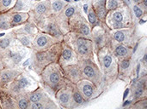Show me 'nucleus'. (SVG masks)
Returning <instances> with one entry per match:
<instances>
[{
    "label": "nucleus",
    "mask_w": 147,
    "mask_h": 109,
    "mask_svg": "<svg viewBox=\"0 0 147 109\" xmlns=\"http://www.w3.org/2000/svg\"><path fill=\"white\" fill-rule=\"evenodd\" d=\"M42 97H43V95L40 92H34L29 96V100L32 102H40Z\"/></svg>",
    "instance_id": "nucleus-11"
},
{
    "label": "nucleus",
    "mask_w": 147,
    "mask_h": 109,
    "mask_svg": "<svg viewBox=\"0 0 147 109\" xmlns=\"http://www.w3.org/2000/svg\"><path fill=\"white\" fill-rule=\"evenodd\" d=\"M24 15L22 14H16L14 16H13V19H12V21L13 23H19L21 21H22L24 20Z\"/></svg>",
    "instance_id": "nucleus-19"
},
{
    "label": "nucleus",
    "mask_w": 147,
    "mask_h": 109,
    "mask_svg": "<svg viewBox=\"0 0 147 109\" xmlns=\"http://www.w3.org/2000/svg\"><path fill=\"white\" fill-rule=\"evenodd\" d=\"M68 74L74 80H76V79H78L79 78V71H78L75 67H72L71 69H70L69 72H68Z\"/></svg>",
    "instance_id": "nucleus-14"
},
{
    "label": "nucleus",
    "mask_w": 147,
    "mask_h": 109,
    "mask_svg": "<svg viewBox=\"0 0 147 109\" xmlns=\"http://www.w3.org/2000/svg\"><path fill=\"white\" fill-rule=\"evenodd\" d=\"M21 42H22L24 45H28V44H29V40H28V38H26V37H23V38L21 39Z\"/></svg>",
    "instance_id": "nucleus-34"
},
{
    "label": "nucleus",
    "mask_w": 147,
    "mask_h": 109,
    "mask_svg": "<svg viewBox=\"0 0 147 109\" xmlns=\"http://www.w3.org/2000/svg\"><path fill=\"white\" fill-rule=\"evenodd\" d=\"M47 79H48V82L50 84L57 85L60 81V73L56 70H53L48 73Z\"/></svg>",
    "instance_id": "nucleus-3"
},
{
    "label": "nucleus",
    "mask_w": 147,
    "mask_h": 109,
    "mask_svg": "<svg viewBox=\"0 0 147 109\" xmlns=\"http://www.w3.org/2000/svg\"><path fill=\"white\" fill-rule=\"evenodd\" d=\"M48 29H49V32H50L51 34H53V35H56V36L58 35V32H57V29H56V27H55V26H53V25L49 26Z\"/></svg>",
    "instance_id": "nucleus-28"
},
{
    "label": "nucleus",
    "mask_w": 147,
    "mask_h": 109,
    "mask_svg": "<svg viewBox=\"0 0 147 109\" xmlns=\"http://www.w3.org/2000/svg\"><path fill=\"white\" fill-rule=\"evenodd\" d=\"M115 51H116V54L118 55H120V56H126L128 54V50L126 47L122 46V45L117 46Z\"/></svg>",
    "instance_id": "nucleus-9"
},
{
    "label": "nucleus",
    "mask_w": 147,
    "mask_h": 109,
    "mask_svg": "<svg viewBox=\"0 0 147 109\" xmlns=\"http://www.w3.org/2000/svg\"><path fill=\"white\" fill-rule=\"evenodd\" d=\"M48 43H49V38L47 36H43V35L38 37L35 41L36 45L40 48H44V47L47 46Z\"/></svg>",
    "instance_id": "nucleus-4"
},
{
    "label": "nucleus",
    "mask_w": 147,
    "mask_h": 109,
    "mask_svg": "<svg viewBox=\"0 0 147 109\" xmlns=\"http://www.w3.org/2000/svg\"><path fill=\"white\" fill-rule=\"evenodd\" d=\"M63 7H64V3L59 1V0H57L55 2H53V9L54 11H56V12L61 10V9Z\"/></svg>",
    "instance_id": "nucleus-15"
},
{
    "label": "nucleus",
    "mask_w": 147,
    "mask_h": 109,
    "mask_svg": "<svg viewBox=\"0 0 147 109\" xmlns=\"http://www.w3.org/2000/svg\"><path fill=\"white\" fill-rule=\"evenodd\" d=\"M73 101H74V102L77 103L78 105H81V104H83L84 102L83 96L80 95L79 92H75V93L73 94Z\"/></svg>",
    "instance_id": "nucleus-12"
},
{
    "label": "nucleus",
    "mask_w": 147,
    "mask_h": 109,
    "mask_svg": "<svg viewBox=\"0 0 147 109\" xmlns=\"http://www.w3.org/2000/svg\"><path fill=\"white\" fill-rule=\"evenodd\" d=\"M101 6H99V8H97V13H98V16L102 18L105 15V9H104V1H101L100 2Z\"/></svg>",
    "instance_id": "nucleus-18"
},
{
    "label": "nucleus",
    "mask_w": 147,
    "mask_h": 109,
    "mask_svg": "<svg viewBox=\"0 0 147 109\" xmlns=\"http://www.w3.org/2000/svg\"><path fill=\"white\" fill-rule=\"evenodd\" d=\"M33 103H34V104L32 105V108L41 109L45 108V106H44L41 102H33Z\"/></svg>",
    "instance_id": "nucleus-25"
},
{
    "label": "nucleus",
    "mask_w": 147,
    "mask_h": 109,
    "mask_svg": "<svg viewBox=\"0 0 147 109\" xmlns=\"http://www.w3.org/2000/svg\"><path fill=\"white\" fill-rule=\"evenodd\" d=\"M89 20H90V22L91 23V24H94V23H96V16H95V14H94V12L93 11H90V13H89Z\"/></svg>",
    "instance_id": "nucleus-26"
},
{
    "label": "nucleus",
    "mask_w": 147,
    "mask_h": 109,
    "mask_svg": "<svg viewBox=\"0 0 147 109\" xmlns=\"http://www.w3.org/2000/svg\"><path fill=\"white\" fill-rule=\"evenodd\" d=\"M115 39L118 42H124L126 39V35L123 32H117L115 34Z\"/></svg>",
    "instance_id": "nucleus-17"
},
{
    "label": "nucleus",
    "mask_w": 147,
    "mask_h": 109,
    "mask_svg": "<svg viewBox=\"0 0 147 109\" xmlns=\"http://www.w3.org/2000/svg\"><path fill=\"white\" fill-rule=\"evenodd\" d=\"M80 89H81V91H82V93H83L84 97L91 98L94 96L95 88H94V86L90 83H89V82H83L80 85Z\"/></svg>",
    "instance_id": "nucleus-1"
},
{
    "label": "nucleus",
    "mask_w": 147,
    "mask_h": 109,
    "mask_svg": "<svg viewBox=\"0 0 147 109\" xmlns=\"http://www.w3.org/2000/svg\"><path fill=\"white\" fill-rule=\"evenodd\" d=\"M146 1H147V0H144V2H143V4H144V8H145V9H146V7H147Z\"/></svg>",
    "instance_id": "nucleus-35"
},
{
    "label": "nucleus",
    "mask_w": 147,
    "mask_h": 109,
    "mask_svg": "<svg viewBox=\"0 0 147 109\" xmlns=\"http://www.w3.org/2000/svg\"><path fill=\"white\" fill-rule=\"evenodd\" d=\"M73 13H74V9H73L72 7L69 8V9L65 11V15H66V16H71Z\"/></svg>",
    "instance_id": "nucleus-31"
},
{
    "label": "nucleus",
    "mask_w": 147,
    "mask_h": 109,
    "mask_svg": "<svg viewBox=\"0 0 147 109\" xmlns=\"http://www.w3.org/2000/svg\"><path fill=\"white\" fill-rule=\"evenodd\" d=\"M129 64H130L129 61H122V63H121V67H122L123 69H127V68H128Z\"/></svg>",
    "instance_id": "nucleus-32"
},
{
    "label": "nucleus",
    "mask_w": 147,
    "mask_h": 109,
    "mask_svg": "<svg viewBox=\"0 0 147 109\" xmlns=\"http://www.w3.org/2000/svg\"><path fill=\"white\" fill-rule=\"evenodd\" d=\"M102 63H103V67H104L105 69L109 68L110 66H111V64H112V57L110 55H105L103 57Z\"/></svg>",
    "instance_id": "nucleus-13"
},
{
    "label": "nucleus",
    "mask_w": 147,
    "mask_h": 109,
    "mask_svg": "<svg viewBox=\"0 0 147 109\" xmlns=\"http://www.w3.org/2000/svg\"><path fill=\"white\" fill-rule=\"evenodd\" d=\"M28 80L25 78H22V79H20L16 85V87H15V90L16 91H20V90H22L24 88H26L28 85Z\"/></svg>",
    "instance_id": "nucleus-7"
},
{
    "label": "nucleus",
    "mask_w": 147,
    "mask_h": 109,
    "mask_svg": "<svg viewBox=\"0 0 147 109\" xmlns=\"http://www.w3.org/2000/svg\"><path fill=\"white\" fill-rule=\"evenodd\" d=\"M78 45V52L81 55H85L89 53L90 51V42L84 39H78L77 42Z\"/></svg>",
    "instance_id": "nucleus-2"
},
{
    "label": "nucleus",
    "mask_w": 147,
    "mask_h": 109,
    "mask_svg": "<svg viewBox=\"0 0 147 109\" xmlns=\"http://www.w3.org/2000/svg\"><path fill=\"white\" fill-rule=\"evenodd\" d=\"M9 25L6 21H0V29H7Z\"/></svg>",
    "instance_id": "nucleus-30"
},
{
    "label": "nucleus",
    "mask_w": 147,
    "mask_h": 109,
    "mask_svg": "<svg viewBox=\"0 0 147 109\" xmlns=\"http://www.w3.org/2000/svg\"><path fill=\"white\" fill-rule=\"evenodd\" d=\"M62 57L64 59V61H69L72 59L73 57V53L71 50L69 49H65L63 53H62Z\"/></svg>",
    "instance_id": "nucleus-8"
},
{
    "label": "nucleus",
    "mask_w": 147,
    "mask_h": 109,
    "mask_svg": "<svg viewBox=\"0 0 147 109\" xmlns=\"http://www.w3.org/2000/svg\"><path fill=\"white\" fill-rule=\"evenodd\" d=\"M114 20H115V22L121 23L123 20V16H122L121 13V12H115L114 14Z\"/></svg>",
    "instance_id": "nucleus-21"
},
{
    "label": "nucleus",
    "mask_w": 147,
    "mask_h": 109,
    "mask_svg": "<svg viewBox=\"0 0 147 109\" xmlns=\"http://www.w3.org/2000/svg\"><path fill=\"white\" fill-rule=\"evenodd\" d=\"M18 106H19V108L22 109H24V108H28V102H27V101L25 100V99H22V100H20L19 101V102H18Z\"/></svg>",
    "instance_id": "nucleus-24"
},
{
    "label": "nucleus",
    "mask_w": 147,
    "mask_h": 109,
    "mask_svg": "<svg viewBox=\"0 0 147 109\" xmlns=\"http://www.w3.org/2000/svg\"><path fill=\"white\" fill-rule=\"evenodd\" d=\"M84 73L87 78H90V79H94L96 75L95 68H93L91 66H89V65L84 67Z\"/></svg>",
    "instance_id": "nucleus-5"
},
{
    "label": "nucleus",
    "mask_w": 147,
    "mask_h": 109,
    "mask_svg": "<svg viewBox=\"0 0 147 109\" xmlns=\"http://www.w3.org/2000/svg\"><path fill=\"white\" fill-rule=\"evenodd\" d=\"M12 0H3L2 1V5L3 7H9L11 3Z\"/></svg>",
    "instance_id": "nucleus-33"
},
{
    "label": "nucleus",
    "mask_w": 147,
    "mask_h": 109,
    "mask_svg": "<svg viewBox=\"0 0 147 109\" xmlns=\"http://www.w3.org/2000/svg\"><path fill=\"white\" fill-rule=\"evenodd\" d=\"M10 44V39L9 38H3L0 40V48L2 49H6Z\"/></svg>",
    "instance_id": "nucleus-20"
},
{
    "label": "nucleus",
    "mask_w": 147,
    "mask_h": 109,
    "mask_svg": "<svg viewBox=\"0 0 147 109\" xmlns=\"http://www.w3.org/2000/svg\"><path fill=\"white\" fill-rule=\"evenodd\" d=\"M143 88L142 87H139L138 89H136V91H135V97H140V96H142V94H143Z\"/></svg>",
    "instance_id": "nucleus-29"
},
{
    "label": "nucleus",
    "mask_w": 147,
    "mask_h": 109,
    "mask_svg": "<svg viewBox=\"0 0 147 109\" xmlns=\"http://www.w3.org/2000/svg\"><path fill=\"white\" fill-rule=\"evenodd\" d=\"M35 10L38 14L41 15V14H44L47 10V5L43 3H40L39 4L36 5V8H35Z\"/></svg>",
    "instance_id": "nucleus-16"
},
{
    "label": "nucleus",
    "mask_w": 147,
    "mask_h": 109,
    "mask_svg": "<svg viewBox=\"0 0 147 109\" xmlns=\"http://www.w3.org/2000/svg\"><path fill=\"white\" fill-rule=\"evenodd\" d=\"M118 5V3L116 0H109L108 2V7L109 9H115Z\"/></svg>",
    "instance_id": "nucleus-23"
},
{
    "label": "nucleus",
    "mask_w": 147,
    "mask_h": 109,
    "mask_svg": "<svg viewBox=\"0 0 147 109\" xmlns=\"http://www.w3.org/2000/svg\"><path fill=\"white\" fill-rule=\"evenodd\" d=\"M81 32H82L84 35H89V33H90L89 26H88L87 25H84V26L81 27Z\"/></svg>",
    "instance_id": "nucleus-27"
},
{
    "label": "nucleus",
    "mask_w": 147,
    "mask_h": 109,
    "mask_svg": "<svg viewBox=\"0 0 147 109\" xmlns=\"http://www.w3.org/2000/svg\"><path fill=\"white\" fill-rule=\"evenodd\" d=\"M12 76H13V73L11 72H5L1 75L0 80L3 83H8L11 80Z\"/></svg>",
    "instance_id": "nucleus-10"
},
{
    "label": "nucleus",
    "mask_w": 147,
    "mask_h": 109,
    "mask_svg": "<svg viewBox=\"0 0 147 109\" xmlns=\"http://www.w3.org/2000/svg\"><path fill=\"white\" fill-rule=\"evenodd\" d=\"M59 102L62 105L64 106H66L67 104L70 103V100H71V96H70V93L67 92V91H65V92H62L59 96Z\"/></svg>",
    "instance_id": "nucleus-6"
},
{
    "label": "nucleus",
    "mask_w": 147,
    "mask_h": 109,
    "mask_svg": "<svg viewBox=\"0 0 147 109\" xmlns=\"http://www.w3.org/2000/svg\"><path fill=\"white\" fill-rule=\"evenodd\" d=\"M134 13H135V15L138 17V18H140L143 15V11L140 8H139L138 6H134Z\"/></svg>",
    "instance_id": "nucleus-22"
},
{
    "label": "nucleus",
    "mask_w": 147,
    "mask_h": 109,
    "mask_svg": "<svg viewBox=\"0 0 147 109\" xmlns=\"http://www.w3.org/2000/svg\"><path fill=\"white\" fill-rule=\"evenodd\" d=\"M134 1L135 3H139V2H140V0H134Z\"/></svg>",
    "instance_id": "nucleus-36"
}]
</instances>
